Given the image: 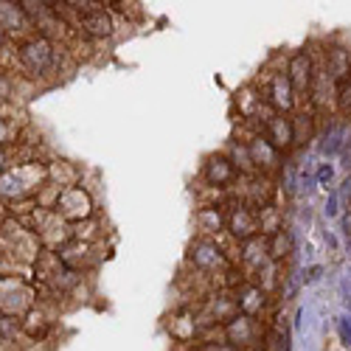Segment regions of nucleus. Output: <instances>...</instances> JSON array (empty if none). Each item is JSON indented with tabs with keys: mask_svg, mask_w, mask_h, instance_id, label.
Returning a JSON list of instances; mask_svg holds the SVG:
<instances>
[{
	"mask_svg": "<svg viewBox=\"0 0 351 351\" xmlns=\"http://www.w3.org/2000/svg\"><path fill=\"white\" fill-rule=\"evenodd\" d=\"M258 132L265 135L278 152H284V155L295 152V127H292V115L273 112L267 121H261Z\"/></svg>",
	"mask_w": 351,
	"mask_h": 351,
	"instance_id": "obj_16",
	"label": "nucleus"
},
{
	"mask_svg": "<svg viewBox=\"0 0 351 351\" xmlns=\"http://www.w3.org/2000/svg\"><path fill=\"white\" fill-rule=\"evenodd\" d=\"M23 335V317L9 315V312H0V346H12L17 343V337Z\"/></svg>",
	"mask_w": 351,
	"mask_h": 351,
	"instance_id": "obj_25",
	"label": "nucleus"
},
{
	"mask_svg": "<svg viewBox=\"0 0 351 351\" xmlns=\"http://www.w3.org/2000/svg\"><path fill=\"white\" fill-rule=\"evenodd\" d=\"M335 326H337L340 346H343V348H351V317H337Z\"/></svg>",
	"mask_w": 351,
	"mask_h": 351,
	"instance_id": "obj_30",
	"label": "nucleus"
},
{
	"mask_svg": "<svg viewBox=\"0 0 351 351\" xmlns=\"http://www.w3.org/2000/svg\"><path fill=\"white\" fill-rule=\"evenodd\" d=\"M169 337L174 343H180L186 348H197V343L202 340V335H206V326H202V320H199V312L194 306H180V309H174L171 317H169Z\"/></svg>",
	"mask_w": 351,
	"mask_h": 351,
	"instance_id": "obj_11",
	"label": "nucleus"
},
{
	"mask_svg": "<svg viewBox=\"0 0 351 351\" xmlns=\"http://www.w3.org/2000/svg\"><path fill=\"white\" fill-rule=\"evenodd\" d=\"M107 6V3H104ZM93 9V12H84V14H76V28H79V34L87 37V40H110L115 34V17L110 9Z\"/></svg>",
	"mask_w": 351,
	"mask_h": 351,
	"instance_id": "obj_15",
	"label": "nucleus"
},
{
	"mask_svg": "<svg viewBox=\"0 0 351 351\" xmlns=\"http://www.w3.org/2000/svg\"><path fill=\"white\" fill-rule=\"evenodd\" d=\"M284 71H287V76H289V82H292V90H295L298 107H306V104H309L312 82H315V71H317L315 51H312L309 45L292 51L289 56H284Z\"/></svg>",
	"mask_w": 351,
	"mask_h": 351,
	"instance_id": "obj_7",
	"label": "nucleus"
},
{
	"mask_svg": "<svg viewBox=\"0 0 351 351\" xmlns=\"http://www.w3.org/2000/svg\"><path fill=\"white\" fill-rule=\"evenodd\" d=\"M267 298H270L267 292L258 284H253L250 278H245L237 289H233V301H237L239 315H247V317H256V320H261V315L267 312V304H270Z\"/></svg>",
	"mask_w": 351,
	"mask_h": 351,
	"instance_id": "obj_18",
	"label": "nucleus"
},
{
	"mask_svg": "<svg viewBox=\"0 0 351 351\" xmlns=\"http://www.w3.org/2000/svg\"><path fill=\"white\" fill-rule=\"evenodd\" d=\"M17 99V73L0 68V110Z\"/></svg>",
	"mask_w": 351,
	"mask_h": 351,
	"instance_id": "obj_26",
	"label": "nucleus"
},
{
	"mask_svg": "<svg viewBox=\"0 0 351 351\" xmlns=\"http://www.w3.org/2000/svg\"><path fill=\"white\" fill-rule=\"evenodd\" d=\"M324 273H326V267H324V265H309V267H304V270H301V284L312 287V284H317L320 278H324Z\"/></svg>",
	"mask_w": 351,
	"mask_h": 351,
	"instance_id": "obj_29",
	"label": "nucleus"
},
{
	"mask_svg": "<svg viewBox=\"0 0 351 351\" xmlns=\"http://www.w3.org/2000/svg\"><path fill=\"white\" fill-rule=\"evenodd\" d=\"M12 45H17L14 37L6 32V28H0V51H6V48H12Z\"/></svg>",
	"mask_w": 351,
	"mask_h": 351,
	"instance_id": "obj_34",
	"label": "nucleus"
},
{
	"mask_svg": "<svg viewBox=\"0 0 351 351\" xmlns=\"http://www.w3.org/2000/svg\"><path fill=\"white\" fill-rule=\"evenodd\" d=\"M320 65H324V71L329 73V79L335 84V93H337L351 79V45L340 43V40L326 43V48L320 51Z\"/></svg>",
	"mask_w": 351,
	"mask_h": 351,
	"instance_id": "obj_14",
	"label": "nucleus"
},
{
	"mask_svg": "<svg viewBox=\"0 0 351 351\" xmlns=\"http://www.w3.org/2000/svg\"><path fill=\"white\" fill-rule=\"evenodd\" d=\"M62 60H65V48L60 43L48 40V37H40V34L20 37L17 45H14L17 76L32 79V82H40V79L60 73Z\"/></svg>",
	"mask_w": 351,
	"mask_h": 351,
	"instance_id": "obj_1",
	"label": "nucleus"
},
{
	"mask_svg": "<svg viewBox=\"0 0 351 351\" xmlns=\"http://www.w3.org/2000/svg\"><path fill=\"white\" fill-rule=\"evenodd\" d=\"M186 351H197V348H186Z\"/></svg>",
	"mask_w": 351,
	"mask_h": 351,
	"instance_id": "obj_35",
	"label": "nucleus"
},
{
	"mask_svg": "<svg viewBox=\"0 0 351 351\" xmlns=\"http://www.w3.org/2000/svg\"><path fill=\"white\" fill-rule=\"evenodd\" d=\"M267 258H270V256H267V239H265V237H256V239L239 245V258H237V265H239V270L250 278L261 265H265Z\"/></svg>",
	"mask_w": 351,
	"mask_h": 351,
	"instance_id": "obj_19",
	"label": "nucleus"
},
{
	"mask_svg": "<svg viewBox=\"0 0 351 351\" xmlns=\"http://www.w3.org/2000/svg\"><path fill=\"white\" fill-rule=\"evenodd\" d=\"M45 183H48V163L45 160L14 163L3 178H0V199H3L6 206H17V202L34 199Z\"/></svg>",
	"mask_w": 351,
	"mask_h": 351,
	"instance_id": "obj_2",
	"label": "nucleus"
},
{
	"mask_svg": "<svg viewBox=\"0 0 351 351\" xmlns=\"http://www.w3.org/2000/svg\"><path fill=\"white\" fill-rule=\"evenodd\" d=\"M258 230H261V237L265 239H270V237H276V233L284 230V214H281L278 206H270L265 211H258Z\"/></svg>",
	"mask_w": 351,
	"mask_h": 351,
	"instance_id": "obj_24",
	"label": "nucleus"
},
{
	"mask_svg": "<svg viewBox=\"0 0 351 351\" xmlns=\"http://www.w3.org/2000/svg\"><path fill=\"white\" fill-rule=\"evenodd\" d=\"M189 267L202 276V278H217L225 276L230 267H237V261L230 258V253L222 247L219 239H206V237H194L186 253Z\"/></svg>",
	"mask_w": 351,
	"mask_h": 351,
	"instance_id": "obj_3",
	"label": "nucleus"
},
{
	"mask_svg": "<svg viewBox=\"0 0 351 351\" xmlns=\"http://www.w3.org/2000/svg\"><path fill=\"white\" fill-rule=\"evenodd\" d=\"M245 141H247V149H250V160L256 166V174H265V178L278 180V174H281V169L287 163V155L278 152L258 130H250Z\"/></svg>",
	"mask_w": 351,
	"mask_h": 351,
	"instance_id": "obj_9",
	"label": "nucleus"
},
{
	"mask_svg": "<svg viewBox=\"0 0 351 351\" xmlns=\"http://www.w3.org/2000/svg\"><path fill=\"white\" fill-rule=\"evenodd\" d=\"M337 214H340V191H329L326 206H324V217L326 219H335Z\"/></svg>",
	"mask_w": 351,
	"mask_h": 351,
	"instance_id": "obj_33",
	"label": "nucleus"
},
{
	"mask_svg": "<svg viewBox=\"0 0 351 351\" xmlns=\"http://www.w3.org/2000/svg\"><path fill=\"white\" fill-rule=\"evenodd\" d=\"M37 306V292L20 276H0V312L23 317L28 309Z\"/></svg>",
	"mask_w": 351,
	"mask_h": 351,
	"instance_id": "obj_8",
	"label": "nucleus"
},
{
	"mask_svg": "<svg viewBox=\"0 0 351 351\" xmlns=\"http://www.w3.org/2000/svg\"><path fill=\"white\" fill-rule=\"evenodd\" d=\"M51 332V317L45 315L43 306H34L23 315V337H28L32 343H43Z\"/></svg>",
	"mask_w": 351,
	"mask_h": 351,
	"instance_id": "obj_21",
	"label": "nucleus"
},
{
	"mask_svg": "<svg viewBox=\"0 0 351 351\" xmlns=\"http://www.w3.org/2000/svg\"><path fill=\"white\" fill-rule=\"evenodd\" d=\"M242 174L237 171L233 160L228 158L225 149L219 152H208L199 163V183L206 186L208 191H214V197H219L222 191H233L239 186Z\"/></svg>",
	"mask_w": 351,
	"mask_h": 351,
	"instance_id": "obj_5",
	"label": "nucleus"
},
{
	"mask_svg": "<svg viewBox=\"0 0 351 351\" xmlns=\"http://www.w3.org/2000/svg\"><path fill=\"white\" fill-rule=\"evenodd\" d=\"M197 351H239V348L219 337V340H199L197 343Z\"/></svg>",
	"mask_w": 351,
	"mask_h": 351,
	"instance_id": "obj_31",
	"label": "nucleus"
},
{
	"mask_svg": "<svg viewBox=\"0 0 351 351\" xmlns=\"http://www.w3.org/2000/svg\"><path fill=\"white\" fill-rule=\"evenodd\" d=\"M225 152H228V158L233 160V166H237V171L242 174V178H253V174H256V166H253V160H250L247 141H230Z\"/></svg>",
	"mask_w": 351,
	"mask_h": 351,
	"instance_id": "obj_23",
	"label": "nucleus"
},
{
	"mask_svg": "<svg viewBox=\"0 0 351 351\" xmlns=\"http://www.w3.org/2000/svg\"><path fill=\"white\" fill-rule=\"evenodd\" d=\"M295 253H298L295 233L287 230V228H284L281 233H276V237L267 239V256H270V261H276V265H284V261H289Z\"/></svg>",
	"mask_w": 351,
	"mask_h": 351,
	"instance_id": "obj_22",
	"label": "nucleus"
},
{
	"mask_svg": "<svg viewBox=\"0 0 351 351\" xmlns=\"http://www.w3.org/2000/svg\"><path fill=\"white\" fill-rule=\"evenodd\" d=\"M332 183H335V163H320L317 171H315V186L329 191Z\"/></svg>",
	"mask_w": 351,
	"mask_h": 351,
	"instance_id": "obj_28",
	"label": "nucleus"
},
{
	"mask_svg": "<svg viewBox=\"0 0 351 351\" xmlns=\"http://www.w3.org/2000/svg\"><path fill=\"white\" fill-rule=\"evenodd\" d=\"M20 127L9 119V115L0 110V146H17L20 143Z\"/></svg>",
	"mask_w": 351,
	"mask_h": 351,
	"instance_id": "obj_27",
	"label": "nucleus"
},
{
	"mask_svg": "<svg viewBox=\"0 0 351 351\" xmlns=\"http://www.w3.org/2000/svg\"><path fill=\"white\" fill-rule=\"evenodd\" d=\"M17 163V155H14V146H0V178Z\"/></svg>",
	"mask_w": 351,
	"mask_h": 351,
	"instance_id": "obj_32",
	"label": "nucleus"
},
{
	"mask_svg": "<svg viewBox=\"0 0 351 351\" xmlns=\"http://www.w3.org/2000/svg\"><path fill=\"white\" fill-rule=\"evenodd\" d=\"M222 332V340H228L230 346H237L239 351H247V348H258L265 346V320H256V317H247V315H237L233 320L219 329Z\"/></svg>",
	"mask_w": 351,
	"mask_h": 351,
	"instance_id": "obj_10",
	"label": "nucleus"
},
{
	"mask_svg": "<svg viewBox=\"0 0 351 351\" xmlns=\"http://www.w3.org/2000/svg\"><path fill=\"white\" fill-rule=\"evenodd\" d=\"M228 225V202L214 197L211 202H199L197 211H194V228H197V237H206V239H219L225 233Z\"/></svg>",
	"mask_w": 351,
	"mask_h": 351,
	"instance_id": "obj_13",
	"label": "nucleus"
},
{
	"mask_svg": "<svg viewBox=\"0 0 351 351\" xmlns=\"http://www.w3.org/2000/svg\"><path fill=\"white\" fill-rule=\"evenodd\" d=\"M348 138H351V124L346 119H340V115H332V119L324 124V130L317 132V138H315V141H320L317 152L324 158H335V155L343 152V146L348 143Z\"/></svg>",
	"mask_w": 351,
	"mask_h": 351,
	"instance_id": "obj_17",
	"label": "nucleus"
},
{
	"mask_svg": "<svg viewBox=\"0 0 351 351\" xmlns=\"http://www.w3.org/2000/svg\"><path fill=\"white\" fill-rule=\"evenodd\" d=\"M258 87L261 99L265 104L273 110V112H281V115H292L298 110V99H295V90H292V82L284 71V62L276 65V68H265L258 82H253Z\"/></svg>",
	"mask_w": 351,
	"mask_h": 351,
	"instance_id": "obj_4",
	"label": "nucleus"
},
{
	"mask_svg": "<svg viewBox=\"0 0 351 351\" xmlns=\"http://www.w3.org/2000/svg\"><path fill=\"white\" fill-rule=\"evenodd\" d=\"M225 233L237 245L261 237V230H258V211L245 206L242 199H228V225H225Z\"/></svg>",
	"mask_w": 351,
	"mask_h": 351,
	"instance_id": "obj_12",
	"label": "nucleus"
},
{
	"mask_svg": "<svg viewBox=\"0 0 351 351\" xmlns=\"http://www.w3.org/2000/svg\"><path fill=\"white\" fill-rule=\"evenodd\" d=\"M53 214L60 217L62 222L68 225H82L87 219L96 217V199L90 194L87 186H68V189H60V197H56V206H53Z\"/></svg>",
	"mask_w": 351,
	"mask_h": 351,
	"instance_id": "obj_6",
	"label": "nucleus"
},
{
	"mask_svg": "<svg viewBox=\"0 0 351 351\" xmlns=\"http://www.w3.org/2000/svg\"><path fill=\"white\" fill-rule=\"evenodd\" d=\"M0 28H6V32L12 37L17 34H34V28H32V20L25 17L23 6L20 3H6V0H0Z\"/></svg>",
	"mask_w": 351,
	"mask_h": 351,
	"instance_id": "obj_20",
	"label": "nucleus"
}]
</instances>
